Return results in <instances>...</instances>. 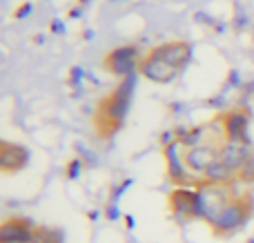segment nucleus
Wrapping results in <instances>:
<instances>
[{
  "instance_id": "obj_1",
  "label": "nucleus",
  "mask_w": 254,
  "mask_h": 243,
  "mask_svg": "<svg viewBox=\"0 0 254 243\" xmlns=\"http://www.w3.org/2000/svg\"><path fill=\"white\" fill-rule=\"evenodd\" d=\"M134 83H136V76L123 78L107 96H103L96 103V107L92 112V125L101 141H110V138H114L121 132V127L125 123L127 110H129Z\"/></svg>"
},
{
  "instance_id": "obj_2",
  "label": "nucleus",
  "mask_w": 254,
  "mask_h": 243,
  "mask_svg": "<svg viewBox=\"0 0 254 243\" xmlns=\"http://www.w3.org/2000/svg\"><path fill=\"white\" fill-rule=\"evenodd\" d=\"M254 214V196L250 192H241L232 203H228L214 219L207 221L212 235L225 239V237H232L234 232H239Z\"/></svg>"
},
{
  "instance_id": "obj_3",
  "label": "nucleus",
  "mask_w": 254,
  "mask_h": 243,
  "mask_svg": "<svg viewBox=\"0 0 254 243\" xmlns=\"http://www.w3.org/2000/svg\"><path fill=\"white\" fill-rule=\"evenodd\" d=\"M194 190L198 192V201H201V219L205 223L210 221V219H214L225 205L232 203V201L241 194L239 183H210V181H205V179H201Z\"/></svg>"
},
{
  "instance_id": "obj_4",
  "label": "nucleus",
  "mask_w": 254,
  "mask_h": 243,
  "mask_svg": "<svg viewBox=\"0 0 254 243\" xmlns=\"http://www.w3.org/2000/svg\"><path fill=\"white\" fill-rule=\"evenodd\" d=\"M145 54L140 52L138 45H121V47H114L103 56V69L110 71L112 76H119L121 80L129 78L138 71V65L143 61Z\"/></svg>"
},
{
  "instance_id": "obj_5",
  "label": "nucleus",
  "mask_w": 254,
  "mask_h": 243,
  "mask_svg": "<svg viewBox=\"0 0 254 243\" xmlns=\"http://www.w3.org/2000/svg\"><path fill=\"white\" fill-rule=\"evenodd\" d=\"M225 138H219V141H205L201 145L194 147H181V159H183V165L188 168L190 174L203 179V174L207 172L212 163L219 161V150L223 145Z\"/></svg>"
},
{
  "instance_id": "obj_6",
  "label": "nucleus",
  "mask_w": 254,
  "mask_h": 243,
  "mask_svg": "<svg viewBox=\"0 0 254 243\" xmlns=\"http://www.w3.org/2000/svg\"><path fill=\"white\" fill-rule=\"evenodd\" d=\"M250 119L252 114L248 107H232V110H225L223 114L216 116V123L221 125V132H223L225 141L250 145V136H248Z\"/></svg>"
},
{
  "instance_id": "obj_7",
  "label": "nucleus",
  "mask_w": 254,
  "mask_h": 243,
  "mask_svg": "<svg viewBox=\"0 0 254 243\" xmlns=\"http://www.w3.org/2000/svg\"><path fill=\"white\" fill-rule=\"evenodd\" d=\"M167 208L170 214L176 219H201V201H198V192L190 190V187H174L167 194Z\"/></svg>"
},
{
  "instance_id": "obj_8",
  "label": "nucleus",
  "mask_w": 254,
  "mask_h": 243,
  "mask_svg": "<svg viewBox=\"0 0 254 243\" xmlns=\"http://www.w3.org/2000/svg\"><path fill=\"white\" fill-rule=\"evenodd\" d=\"M31 152L22 143H11V141H0V172L4 177L18 174L29 165Z\"/></svg>"
},
{
  "instance_id": "obj_9",
  "label": "nucleus",
  "mask_w": 254,
  "mask_h": 243,
  "mask_svg": "<svg viewBox=\"0 0 254 243\" xmlns=\"http://www.w3.org/2000/svg\"><path fill=\"white\" fill-rule=\"evenodd\" d=\"M36 223L27 217H7L0 223V243H34Z\"/></svg>"
},
{
  "instance_id": "obj_10",
  "label": "nucleus",
  "mask_w": 254,
  "mask_h": 243,
  "mask_svg": "<svg viewBox=\"0 0 254 243\" xmlns=\"http://www.w3.org/2000/svg\"><path fill=\"white\" fill-rule=\"evenodd\" d=\"M152 52L170 67H174L176 71H183L188 67V62L192 61V45L188 40H170V43L156 45Z\"/></svg>"
},
{
  "instance_id": "obj_11",
  "label": "nucleus",
  "mask_w": 254,
  "mask_h": 243,
  "mask_svg": "<svg viewBox=\"0 0 254 243\" xmlns=\"http://www.w3.org/2000/svg\"><path fill=\"white\" fill-rule=\"evenodd\" d=\"M138 74L143 76V78L152 80V83L167 85V83H172V80L179 76V71H176L174 67L167 65L165 61H161V58H158L156 54L149 49V52L143 56L140 65H138Z\"/></svg>"
},
{
  "instance_id": "obj_12",
  "label": "nucleus",
  "mask_w": 254,
  "mask_h": 243,
  "mask_svg": "<svg viewBox=\"0 0 254 243\" xmlns=\"http://www.w3.org/2000/svg\"><path fill=\"white\" fill-rule=\"evenodd\" d=\"M250 156H252L250 145H246V143L223 141V145H221V150H219V161H223V163L228 165V168H232L234 172H239Z\"/></svg>"
},
{
  "instance_id": "obj_13",
  "label": "nucleus",
  "mask_w": 254,
  "mask_h": 243,
  "mask_svg": "<svg viewBox=\"0 0 254 243\" xmlns=\"http://www.w3.org/2000/svg\"><path fill=\"white\" fill-rule=\"evenodd\" d=\"M203 179L210 183H239V172L228 168L223 161H216V163H212L210 168H207Z\"/></svg>"
},
{
  "instance_id": "obj_14",
  "label": "nucleus",
  "mask_w": 254,
  "mask_h": 243,
  "mask_svg": "<svg viewBox=\"0 0 254 243\" xmlns=\"http://www.w3.org/2000/svg\"><path fill=\"white\" fill-rule=\"evenodd\" d=\"M34 243H63V230L52 226H36Z\"/></svg>"
},
{
  "instance_id": "obj_15",
  "label": "nucleus",
  "mask_w": 254,
  "mask_h": 243,
  "mask_svg": "<svg viewBox=\"0 0 254 243\" xmlns=\"http://www.w3.org/2000/svg\"><path fill=\"white\" fill-rule=\"evenodd\" d=\"M239 183H248V185L254 183V154L246 161V165L239 170Z\"/></svg>"
},
{
  "instance_id": "obj_16",
  "label": "nucleus",
  "mask_w": 254,
  "mask_h": 243,
  "mask_svg": "<svg viewBox=\"0 0 254 243\" xmlns=\"http://www.w3.org/2000/svg\"><path fill=\"white\" fill-rule=\"evenodd\" d=\"M31 13V2H20V7L13 11V18L16 20H20V18H27Z\"/></svg>"
},
{
  "instance_id": "obj_17",
  "label": "nucleus",
  "mask_w": 254,
  "mask_h": 243,
  "mask_svg": "<svg viewBox=\"0 0 254 243\" xmlns=\"http://www.w3.org/2000/svg\"><path fill=\"white\" fill-rule=\"evenodd\" d=\"M78 170H80V161L74 159L67 163V179H76L78 177Z\"/></svg>"
},
{
  "instance_id": "obj_18",
  "label": "nucleus",
  "mask_w": 254,
  "mask_h": 243,
  "mask_svg": "<svg viewBox=\"0 0 254 243\" xmlns=\"http://www.w3.org/2000/svg\"><path fill=\"white\" fill-rule=\"evenodd\" d=\"M49 29H52L54 34H65V25H63V20H52Z\"/></svg>"
},
{
  "instance_id": "obj_19",
  "label": "nucleus",
  "mask_w": 254,
  "mask_h": 243,
  "mask_svg": "<svg viewBox=\"0 0 254 243\" xmlns=\"http://www.w3.org/2000/svg\"><path fill=\"white\" fill-rule=\"evenodd\" d=\"M69 76H71V78H69L71 85H78L80 83V69H78V67H74V69L69 71Z\"/></svg>"
},
{
  "instance_id": "obj_20",
  "label": "nucleus",
  "mask_w": 254,
  "mask_h": 243,
  "mask_svg": "<svg viewBox=\"0 0 254 243\" xmlns=\"http://www.w3.org/2000/svg\"><path fill=\"white\" fill-rule=\"evenodd\" d=\"M83 13V7H76V9H69V18H78Z\"/></svg>"
},
{
  "instance_id": "obj_21",
  "label": "nucleus",
  "mask_w": 254,
  "mask_h": 243,
  "mask_svg": "<svg viewBox=\"0 0 254 243\" xmlns=\"http://www.w3.org/2000/svg\"><path fill=\"white\" fill-rule=\"evenodd\" d=\"M85 2H89V0H78V7H85Z\"/></svg>"
}]
</instances>
